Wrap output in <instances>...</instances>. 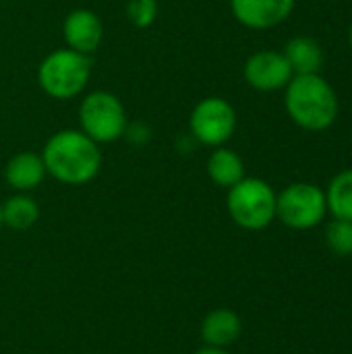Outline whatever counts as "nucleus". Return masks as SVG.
<instances>
[{"mask_svg":"<svg viewBox=\"0 0 352 354\" xmlns=\"http://www.w3.org/2000/svg\"><path fill=\"white\" fill-rule=\"evenodd\" d=\"M4 224H2V203H0V228H2Z\"/></svg>","mask_w":352,"mask_h":354,"instance_id":"nucleus-21","label":"nucleus"},{"mask_svg":"<svg viewBox=\"0 0 352 354\" xmlns=\"http://www.w3.org/2000/svg\"><path fill=\"white\" fill-rule=\"evenodd\" d=\"M284 108L290 120L309 133L328 131L340 112L332 83L319 73L295 75L284 87Z\"/></svg>","mask_w":352,"mask_h":354,"instance_id":"nucleus-2","label":"nucleus"},{"mask_svg":"<svg viewBox=\"0 0 352 354\" xmlns=\"http://www.w3.org/2000/svg\"><path fill=\"white\" fill-rule=\"evenodd\" d=\"M349 46H351V50H352V25H351V31H349Z\"/></svg>","mask_w":352,"mask_h":354,"instance_id":"nucleus-20","label":"nucleus"},{"mask_svg":"<svg viewBox=\"0 0 352 354\" xmlns=\"http://www.w3.org/2000/svg\"><path fill=\"white\" fill-rule=\"evenodd\" d=\"M127 17H129V21L135 27L145 29L158 17V2L156 0H129V4H127Z\"/></svg>","mask_w":352,"mask_h":354,"instance_id":"nucleus-18","label":"nucleus"},{"mask_svg":"<svg viewBox=\"0 0 352 354\" xmlns=\"http://www.w3.org/2000/svg\"><path fill=\"white\" fill-rule=\"evenodd\" d=\"M81 131L100 143H112L127 131V112L122 102L110 91H93L79 106Z\"/></svg>","mask_w":352,"mask_h":354,"instance_id":"nucleus-6","label":"nucleus"},{"mask_svg":"<svg viewBox=\"0 0 352 354\" xmlns=\"http://www.w3.org/2000/svg\"><path fill=\"white\" fill-rule=\"evenodd\" d=\"M195 354H228L226 348H214V346H203V348H199Z\"/></svg>","mask_w":352,"mask_h":354,"instance_id":"nucleus-19","label":"nucleus"},{"mask_svg":"<svg viewBox=\"0 0 352 354\" xmlns=\"http://www.w3.org/2000/svg\"><path fill=\"white\" fill-rule=\"evenodd\" d=\"M193 137L210 147H222L237 129V110L224 97H205L201 100L189 118Z\"/></svg>","mask_w":352,"mask_h":354,"instance_id":"nucleus-7","label":"nucleus"},{"mask_svg":"<svg viewBox=\"0 0 352 354\" xmlns=\"http://www.w3.org/2000/svg\"><path fill=\"white\" fill-rule=\"evenodd\" d=\"M91 75V60L85 54H79L71 48L56 50L48 54L39 68L37 81L44 93L54 100H71L77 97Z\"/></svg>","mask_w":352,"mask_h":354,"instance_id":"nucleus-4","label":"nucleus"},{"mask_svg":"<svg viewBox=\"0 0 352 354\" xmlns=\"http://www.w3.org/2000/svg\"><path fill=\"white\" fill-rule=\"evenodd\" d=\"M326 191L313 183H293L276 195V218L293 230H311L326 220Z\"/></svg>","mask_w":352,"mask_h":354,"instance_id":"nucleus-5","label":"nucleus"},{"mask_svg":"<svg viewBox=\"0 0 352 354\" xmlns=\"http://www.w3.org/2000/svg\"><path fill=\"white\" fill-rule=\"evenodd\" d=\"M46 164L41 160V156L33 153V151H21L15 153L4 168V178L6 183L23 193V191H31L35 187H39L46 178Z\"/></svg>","mask_w":352,"mask_h":354,"instance_id":"nucleus-12","label":"nucleus"},{"mask_svg":"<svg viewBox=\"0 0 352 354\" xmlns=\"http://www.w3.org/2000/svg\"><path fill=\"white\" fill-rule=\"evenodd\" d=\"M41 160L52 178L73 187L91 183L102 170V151L98 143L75 129L54 133L44 145Z\"/></svg>","mask_w":352,"mask_h":354,"instance_id":"nucleus-1","label":"nucleus"},{"mask_svg":"<svg viewBox=\"0 0 352 354\" xmlns=\"http://www.w3.org/2000/svg\"><path fill=\"white\" fill-rule=\"evenodd\" d=\"M284 56L295 75L319 73L322 64H324V50L309 35H297V37L288 39V44L284 48Z\"/></svg>","mask_w":352,"mask_h":354,"instance_id":"nucleus-13","label":"nucleus"},{"mask_svg":"<svg viewBox=\"0 0 352 354\" xmlns=\"http://www.w3.org/2000/svg\"><path fill=\"white\" fill-rule=\"evenodd\" d=\"M62 35L71 50L89 56L100 48V44L104 39V27H102L100 17L93 10L77 8V10L68 12V17L64 19Z\"/></svg>","mask_w":352,"mask_h":354,"instance_id":"nucleus-10","label":"nucleus"},{"mask_svg":"<svg viewBox=\"0 0 352 354\" xmlns=\"http://www.w3.org/2000/svg\"><path fill=\"white\" fill-rule=\"evenodd\" d=\"M199 332H201V340L205 342V346L228 348L230 344H234L241 338L243 322L232 309L220 307V309L210 311L203 317Z\"/></svg>","mask_w":352,"mask_h":354,"instance_id":"nucleus-11","label":"nucleus"},{"mask_svg":"<svg viewBox=\"0 0 352 354\" xmlns=\"http://www.w3.org/2000/svg\"><path fill=\"white\" fill-rule=\"evenodd\" d=\"M230 10L249 29H272L293 15L295 0H230Z\"/></svg>","mask_w":352,"mask_h":354,"instance_id":"nucleus-9","label":"nucleus"},{"mask_svg":"<svg viewBox=\"0 0 352 354\" xmlns=\"http://www.w3.org/2000/svg\"><path fill=\"white\" fill-rule=\"evenodd\" d=\"M39 218V205L29 195H12L2 205V224L12 230H29Z\"/></svg>","mask_w":352,"mask_h":354,"instance_id":"nucleus-16","label":"nucleus"},{"mask_svg":"<svg viewBox=\"0 0 352 354\" xmlns=\"http://www.w3.org/2000/svg\"><path fill=\"white\" fill-rule=\"evenodd\" d=\"M207 176L214 185L222 189H230L245 178V162L243 158L226 147H216L207 158Z\"/></svg>","mask_w":352,"mask_h":354,"instance_id":"nucleus-14","label":"nucleus"},{"mask_svg":"<svg viewBox=\"0 0 352 354\" xmlns=\"http://www.w3.org/2000/svg\"><path fill=\"white\" fill-rule=\"evenodd\" d=\"M326 243L332 253L340 257L352 255V222L334 218L326 228Z\"/></svg>","mask_w":352,"mask_h":354,"instance_id":"nucleus-17","label":"nucleus"},{"mask_svg":"<svg viewBox=\"0 0 352 354\" xmlns=\"http://www.w3.org/2000/svg\"><path fill=\"white\" fill-rule=\"evenodd\" d=\"M226 209L237 226L263 230L276 220V191L261 178L245 176L228 189Z\"/></svg>","mask_w":352,"mask_h":354,"instance_id":"nucleus-3","label":"nucleus"},{"mask_svg":"<svg viewBox=\"0 0 352 354\" xmlns=\"http://www.w3.org/2000/svg\"><path fill=\"white\" fill-rule=\"evenodd\" d=\"M243 77L249 83V87L257 91H278L288 85L295 73L284 52L259 50L247 58L243 66Z\"/></svg>","mask_w":352,"mask_h":354,"instance_id":"nucleus-8","label":"nucleus"},{"mask_svg":"<svg viewBox=\"0 0 352 354\" xmlns=\"http://www.w3.org/2000/svg\"><path fill=\"white\" fill-rule=\"evenodd\" d=\"M326 203L332 218L352 222V168L338 172L330 180L326 189Z\"/></svg>","mask_w":352,"mask_h":354,"instance_id":"nucleus-15","label":"nucleus"}]
</instances>
